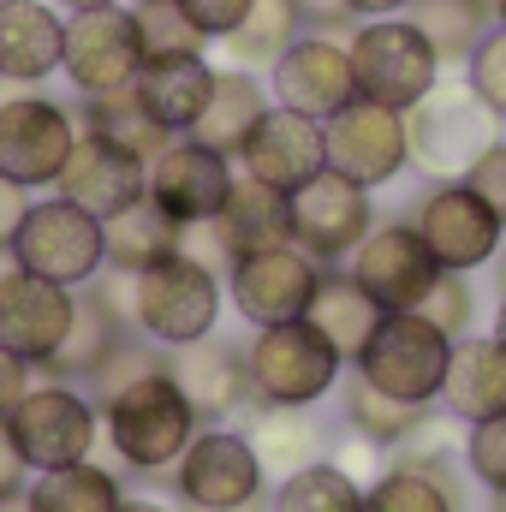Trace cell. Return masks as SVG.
<instances>
[{"label": "cell", "instance_id": "6da1fadb", "mask_svg": "<svg viewBox=\"0 0 506 512\" xmlns=\"http://www.w3.org/2000/svg\"><path fill=\"white\" fill-rule=\"evenodd\" d=\"M102 429H108V447L114 459L137 471V477H173L179 453L191 447V435L203 429L191 399L179 393V382L161 370L126 382L114 399H102Z\"/></svg>", "mask_w": 506, "mask_h": 512}, {"label": "cell", "instance_id": "7a4b0ae2", "mask_svg": "<svg viewBox=\"0 0 506 512\" xmlns=\"http://www.w3.org/2000/svg\"><path fill=\"white\" fill-rule=\"evenodd\" d=\"M245 364H251V405H316L322 393H334L346 358L334 352V340L298 316V322H274V328H256L251 346H245Z\"/></svg>", "mask_w": 506, "mask_h": 512}, {"label": "cell", "instance_id": "3957f363", "mask_svg": "<svg viewBox=\"0 0 506 512\" xmlns=\"http://www.w3.org/2000/svg\"><path fill=\"white\" fill-rule=\"evenodd\" d=\"M131 322H137L143 340H155L167 352L215 334V322H221V274L191 262L185 251L161 256L155 268L131 274Z\"/></svg>", "mask_w": 506, "mask_h": 512}, {"label": "cell", "instance_id": "277c9868", "mask_svg": "<svg viewBox=\"0 0 506 512\" xmlns=\"http://www.w3.org/2000/svg\"><path fill=\"white\" fill-rule=\"evenodd\" d=\"M346 48H352V78H358V96L364 102H381V108H399V114H411L435 84H441V54L429 48V36L405 18V12H393V18H364L352 36H346Z\"/></svg>", "mask_w": 506, "mask_h": 512}, {"label": "cell", "instance_id": "5b68a950", "mask_svg": "<svg viewBox=\"0 0 506 512\" xmlns=\"http://www.w3.org/2000/svg\"><path fill=\"white\" fill-rule=\"evenodd\" d=\"M6 429L24 453L30 471H60V465H78L90 459L96 435H102V405L84 393L78 382H30L24 399L6 411Z\"/></svg>", "mask_w": 506, "mask_h": 512}, {"label": "cell", "instance_id": "8992f818", "mask_svg": "<svg viewBox=\"0 0 506 512\" xmlns=\"http://www.w3.org/2000/svg\"><path fill=\"white\" fill-rule=\"evenodd\" d=\"M447 358H453V334H441L423 310H387L352 370L393 399L435 405L441 382H447Z\"/></svg>", "mask_w": 506, "mask_h": 512}, {"label": "cell", "instance_id": "52a82bcc", "mask_svg": "<svg viewBox=\"0 0 506 512\" xmlns=\"http://www.w3.org/2000/svg\"><path fill=\"white\" fill-rule=\"evenodd\" d=\"M78 108L42 90H12L0 96V173L18 179L24 191H54L66 155L78 149Z\"/></svg>", "mask_w": 506, "mask_h": 512}, {"label": "cell", "instance_id": "ba28073f", "mask_svg": "<svg viewBox=\"0 0 506 512\" xmlns=\"http://www.w3.org/2000/svg\"><path fill=\"white\" fill-rule=\"evenodd\" d=\"M12 262L42 274V280H60L72 292H84L102 268H108V245H102V221L78 203H66L60 191L30 203L18 239H12Z\"/></svg>", "mask_w": 506, "mask_h": 512}, {"label": "cell", "instance_id": "9c48e42d", "mask_svg": "<svg viewBox=\"0 0 506 512\" xmlns=\"http://www.w3.org/2000/svg\"><path fill=\"white\" fill-rule=\"evenodd\" d=\"M405 221L417 227V239L429 245V256H435L441 268H453V274L489 268L506 245V227L495 221V209H489L465 179H435V185L411 203Z\"/></svg>", "mask_w": 506, "mask_h": 512}, {"label": "cell", "instance_id": "30bf717a", "mask_svg": "<svg viewBox=\"0 0 506 512\" xmlns=\"http://www.w3.org/2000/svg\"><path fill=\"white\" fill-rule=\"evenodd\" d=\"M137 72H143V36H137V18H131V0H120V6H90V12H66L60 78L78 96L131 90Z\"/></svg>", "mask_w": 506, "mask_h": 512}, {"label": "cell", "instance_id": "8fae6325", "mask_svg": "<svg viewBox=\"0 0 506 512\" xmlns=\"http://www.w3.org/2000/svg\"><path fill=\"white\" fill-rule=\"evenodd\" d=\"M501 120L459 84H435L411 114H405V131H411V161L435 179H459L495 137H501Z\"/></svg>", "mask_w": 506, "mask_h": 512}, {"label": "cell", "instance_id": "7c38bea8", "mask_svg": "<svg viewBox=\"0 0 506 512\" xmlns=\"http://www.w3.org/2000/svg\"><path fill=\"white\" fill-rule=\"evenodd\" d=\"M262 477L268 471H262L245 429L203 423L173 465V495H179V507H245L262 495Z\"/></svg>", "mask_w": 506, "mask_h": 512}, {"label": "cell", "instance_id": "4fadbf2b", "mask_svg": "<svg viewBox=\"0 0 506 512\" xmlns=\"http://www.w3.org/2000/svg\"><path fill=\"white\" fill-rule=\"evenodd\" d=\"M370 233H376V203L358 179L322 167L310 185L292 191V245L304 256H316L322 268L352 256Z\"/></svg>", "mask_w": 506, "mask_h": 512}, {"label": "cell", "instance_id": "5bb4252c", "mask_svg": "<svg viewBox=\"0 0 506 512\" xmlns=\"http://www.w3.org/2000/svg\"><path fill=\"white\" fill-rule=\"evenodd\" d=\"M322 137H328V167L346 173V179H358L364 191L393 185L411 167L405 114L399 108H381V102H364V96H352L334 120H322Z\"/></svg>", "mask_w": 506, "mask_h": 512}, {"label": "cell", "instance_id": "9a60e30c", "mask_svg": "<svg viewBox=\"0 0 506 512\" xmlns=\"http://www.w3.org/2000/svg\"><path fill=\"white\" fill-rule=\"evenodd\" d=\"M322 262L304 256L298 245H268V251H245L227 268V298L251 328H274V322H298L316 298Z\"/></svg>", "mask_w": 506, "mask_h": 512}, {"label": "cell", "instance_id": "2e32d148", "mask_svg": "<svg viewBox=\"0 0 506 512\" xmlns=\"http://www.w3.org/2000/svg\"><path fill=\"white\" fill-rule=\"evenodd\" d=\"M268 96L292 114H310V120H334L352 96H358V78H352V48L346 36H328V30H304L274 66H268Z\"/></svg>", "mask_w": 506, "mask_h": 512}, {"label": "cell", "instance_id": "e0dca14e", "mask_svg": "<svg viewBox=\"0 0 506 512\" xmlns=\"http://www.w3.org/2000/svg\"><path fill=\"white\" fill-rule=\"evenodd\" d=\"M233 179H239L233 155H221V149H209V143H197V137H173V143L149 161L143 197H149L161 215H173L179 227H191V221H215V215H221Z\"/></svg>", "mask_w": 506, "mask_h": 512}, {"label": "cell", "instance_id": "ac0fdd59", "mask_svg": "<svg viewBox=\"0 0 506 512\" xmlns=\"http://www.w3.org/2000/svg\"><path fill=\"white\" fill-rule=\"evenodd\" d=\"M72 310H78V292L72 286L42 280L30 268H12L0 280V346L18 352L30 370H42L60 352V340L72 328Z\"/></svg>", "mask_w": 506, "mask_h": 512}, {"label": "cell", "instance_id": "d6986e66", "mask_svg": "<svg viewBox=\"0 0 506 512\" xmlns=\"http://www.w3.org/2000/svg\"><path fill=\"white\" fill-rule=\"evenodd\" d=\"M352 280L376 298L381 310H417L435 280H441V262L429 256V245L417 239L411 221H387L376 227L358 251H352Z\"/></svg>", "mask_w": 506, "mask_h": 512}, {"label": "cell", "instance_id": "ffe728a7", "mask_svg": "<svg viewBox=\"0 0 506 512\" xmlns=\"http://www.w3.org/2000/svg\"><path fill=\"white\" fill-rule=\"evenodd\" d=\"M167 376L179 382V393L191 399L197 423H227L251 405V364H245V346L221 340V334H203L191 346H173L167 352Z\"/></svg>", "mask_w": 506, "mask_h": 512}, {"label": "cell", "instance_id": "44dd1931", "mask_svg": "<svg viewBox=\"0 0 506 512\" xmlns=\"http://www.w3.org/2000/svg\"><path fill=\"white\" fill-rule=\"evenodd\" d=\"M239 167L262 179V185H274V191H298V185H310L322 167H328V137H322V120H310V114H292V108H268L262 120H256L251 143L239 149Z\"/></svg>", "mask_w": 506, "mask_h": 512}, {"label": "cell", "instance_id": "7402d4cb", "mask_svg": "<svg viewBox=\"0 0 506 512\" xmlns=\"http://www.w3.org/2000/svg\"><path fill=\"white\" fill-rule=\"evenodd\" d=\"M143 179H149V161H137L131 149L96 137V131H78V149L66 155L54 191H60L66 203L90 209L96 221H108V215H120L126 203L143 197Z\"/></svg>", "mask_w": 506, "mask_h": 512}, {"label": "cell", "instance_id": "603a6c76", "mask_svg": "<svg viewBox=\"0 0 506 512\" xmlns=\"http://www.w3.org/2000/svg\"><path fill=\"white\" fill-rule=\"evenodd\" d=\"M66 54V12L54 0H0V72L18 90H42Z\"/></svg>", "mask_w": 506, "mask_h": 512}, {"label": "cell", "instance_id": "cb8c5ba5", "mask_svg": "<svg viewBox=\"0 0 506 512\" xmlns=\"http://www.w3.org/2000/svg\"><path fill=\"white\" fill-rule=\"evenodd\" d=\"M453 423H483V417H501L506 411V346L489 334H465L453 340V358H447V382L435 399Z\"/></svg>", "mask_w": 506, "mask_h": 512}, {"label": "cell", "instance_id": "d4e9b609", "mask_svg": "<svg viewBox=\"0 0 506 512\" xmlns=\"http://www.w3.org/2000/svg\"><path fill=\"white\" fill-rule=\"evenodd\" d=\"M215 60L209 54H173V60H143V72H137V96H143V108L161 120L167 131H185L203 120V108H209V96H215Z\"/></svg>", "mask_w": 506, "mask_h": 512}, {"label": "cell", "instance_id": "484cf974", "mask_svg": "<svg viewBox=\"0 0 506 512\" xmlns=\"http://www.w3.org/2000/svg\"><path fill=\"white\" fill-rule=\"evenodd\" d=\"M131 334H137V328H131L126 316H120V310H108V298H102L96 286H84V292H78V310H72V328H66L60 352L42 364V376L84 387L102 364H108V358H114V352H120V346H126Z\"/></svg>", "mask_w": 506, "mask_h": 512}, {"label": "cell", "instance_id": "4316f807", "mask_svg": "<svg viewBox=\"0 0 506 512\" xmlns=\"http://www.w3.org/2000/svg\"><path fill=\"white\" fill-rule=\"evenodd\" d=\"M274 108V96H268V78H256L251 66H221L215 72V96H209V108H203V120L185 131V137H197V143H209V149H221V155H233L239 161V149L251 143L256 120Z\"/></svg>", "mask_w": 506, "mask_h": 512}, {"label": "cell", "instance_id": "83f0119b", "mask_svg": "<svg viewBox=\"0 0 506 512\" xmlns=\"http://www.w3.org/2000/svg\"><path fill=\"white\" fill-rule=\"evenodd\" d=\"M215 227H221V239H227L233 256L268 251V245H292V197L274 191V185H262V179H251V173H239L233 191H227V203H221V215H215Z\"/></svg>", "mask_w": 506, "mask_h": 512}, {"label": "cell", "instance_id": "f1b7e54d", "mask_svg": "<svg viewBox=\"0 0 506 512\" xmlns=\"http://www.w3.org/2000/svg\"><path fill=\"white\" fill-rule=\"evenodd\" d=\"M328 340H334V352L346 358V364H358L364 358V346H370V334H376V322L387 316L376 298L352 280V268L340 274V268H322V280H316V298H310V310H304Z\"/></svg>", "mask_w": 506, "mask_h": 512}, {"label": "cell", "instance_id": "f546056e", "mask_svg": "<svg viewBox=\"0 0 506 512\" xmlns=\"http://www.w3.org/2000/svg\"><path fill=\"white\" fill-rule=\"evenodd\" d=\"M102 245H108V268L143 274V268H155L161 256L179 251V221L161 215L149 197H137V203H126L120 215L102 221Z\"/></svg>", "mask_w": 506, "mask_h": 512}, {"label": "cell", "instance_id": "4dcf8cb0", "mask_svg": "<svg viewBox=\"0 0 506 512\" xmlns=\"http://www.w3.org/2000/svg\"><path fill=\"white\" fill-rule=\"evenodd\" d=\"M78 126L96 131V137H108V143H120L131 149L137 161H155L179 131H167L149 108H143V96L137 90H108V96H78Z\"/></svg>", "mask_w": 506, "mask_h": 512}, {"label": "cell", "instance_id": "1f68e13d", "mask_svg": "<svg viewBox=\"0 0 506 512\" xmlns=\"http://www.w3.org/2000/svg\"><path fill=\"white\" fill-rule=\"evenodd\" d=\"M245 435H251V447L268 477H292V471H304V465L322 459V423L304 405H268V411H256V423Z\"/></svg>", "mask_w": 506, "mask_h": 512}, {"label": "cell", "instance_id": "d6a6232c", "mask_svg": "<svg viewBox=\"0 0 506 512\" xmlns=\"http://www.w3.org/2000/svg\"><path fill=\"white\" fill-rule=\"evenodd\" d=\"M405 18L429 36L441 66H465L471 48L495 30V0H411Z\"/></svg>", "mask_w": 506, "mask_h": 512}, {"label": "cell", "instance_id": "836d02e7", "mask_svg": "<svg viewBox=\"0 0 506 512\" xmlns=\"http://www.w3.org/2000/svg\"><path fill=\"white\" fill-rule=\"evenodd\" d=\"M310 24H304V6L298 0H251V12H245V24L221 42L227 48V60L233 66H251V72H268L298 36H304Z\"/></svg>", "mask_w": 506, "mask_h": 512}, {"label": "cell", "instance_id": "e575fe53", "mask_svg": "<svg viewBox=\"0 0 506 512\" xmlns=\"http://www.w3.org/2000/svg\"><path fill=\"white\" fill-rule=\"evenodd\" d=\"M30 501H36V512H120L126 489L108 465L78 459V465H60V471H36Z\"/></svg>", "mask_w": 506, "mask_h": 512}, {"label": "cell", "instance_id": "d590c367", "mask_svg": "<svg viewBox=\"0 0 506 512\" xmlns=\"http://www.w3.org/2000/svg\"><path fill=\"white\" fill-rule=\"evenodd\" d=\"M340 411H346V423H352L370 447H399V441L429 417V405L393 399V393H381L376 382H364L358 370H352V382H346V393H340Z\"/></svg>", "mask_w": 506, "mask_h": 512}, {"label": "cell", "instance_id": "8d00e7d4", "mask_svg": "<svg viewBox=\"0 0 506 512\" xmlns=\"http://www.w3.org/2000/svg\"><path fill=\"white\" fill-rule=\"evenodd\" d=\"M268 512H364V483H358L346 465L316 459V465L280 477V489H274Z\"/></svg>", "mask_w": 506, "mask_h": 512}, {"label": "cell", "instance_id": "74e56055", "mask_svg": "<svg viewBox=\"0 0 506 512\" xmlns=\"http://www.w3.org/2000/svg\"><path fill=\"white\" fill-rule=\"evenodd\" d=\"M364 512H459V483L417 465H387L376 489H364Z\"/></svg>", "mask_w": 506, "mask_h": 512}, {"label": "cell", "instance_id": "f35d334b", "mask_svg": "<svg viewBox=\"0 0 506 512\" xmlns=\"http://www.w3.org/2000/svg\"><path fill=\"white\" fill-rule=\"evenodd\" d=\"M137 36H143V60H173V54H209V36L191 24V12L179 0H131Z\"/></svg>", "mask_w": 506, "mask_h": 512}, {"label": "cell", "instance_id": "ab89813d", "mask_svg": "<svg viewBox=\"0 0 506 512\" xmlns=\"http://www.w3.org/2000/svg\"><path fill=\"white\" fill-rule=\"evenodd\" d=\"M465 90L506 126V30L501 24L471 48V60H465Z\"/></svg>", "mask_w": 506, "mask_h": 512}, {"label": "cell", "instance_id": "60d3db41", "mask_svg": "<svg viewBox=\"0 0 506 512\" xmlns=\"http://www.w3.org/2000/svg\"><path fill=\"white\" fill-rule=\"evenodd\" d=\"M441 334H453V340H465L471 334V322H477V292H471V274H453V268H441V280H435V292L417 304Z\"/></svg>", "mask_w": 506, "mask_h": 512}, {"label": "cell", "instance_id": "b9f144b4", "mask_svg": "<svg viewBox=\"0 0 506 512\" xmlns=\"http://www.w3.org/2000/svg\"><path fill=\"white\" fill-rule=\"evenodd\" d=\"M465 471H471L489 495L506 489V411L471 423V435H465Z\"/></svg>", "mask_w": 506, "mask_h": 512}, {"label": "cell", "instance_id": "7bdbcfd3", "mask_svg": "<svg viewBox=\"0 0 506 512\" xmlns=\"http://www.w3.org/2000/svg\"><path fill=\"white\" fill-rule=\"evenodd\" d=\"M459 179H465V185H471L489 209H495V221L506 227V137H495V143H489V149H483L465 173H459Z\"/></svg>", "mask_w": 506, "mask_h": 512}, {"label": "cell", "instance_id": "ee69618b", "mask_svg": "<svg viewBox=\"0 0 506 512\" xmlns=\"http://www.w3.org/2000/svg\"><path fill=\"white\" fill-rule=\"evenodd\" d=\"M185 12H191V24L209 36V42H227L239 24H245V12H251V0H179Z\"/></svg>", "mask_w": 506, "mask_h": 512}, {"label": "cell", "instance_id": "f6af8a7d", "mask_svg": "<svg viewBox=\"0 0 506 512\" xmlns=\"http://www.w3.org/2000/svg\"><path fill=\"white\" fill-rule=\"evenodd\" d=\"M179 251L191 256V262H203V268H215V274L233 268V251H227V239H221L215 221H191V227H179Z\"/></svg>", "mask_w": 506, "mask_h": 512}, {"label": "cell", "instance_id": "bcb514c9", "mask_svg": "<svg viewBox=\"0 0 506 512\" xmlns=\"http://www.w3.org/2000/svg\"><path fill=\"white\" fill-rule=\"evenodd\" d=\"M30 191L18 185V179H6L0 173V251H12V239H18V227H24V215H30Z\"/></svg>", "mask_w": 506, "mask_h": 512}, {"label": "cell", "instance_id": "7dc6e473", "mask_svg": "<svg viewBox=\"0 0 506 512\" xmlns=\"http://www.w3.org/2000/svg\"><path fill=\"white\" fill-rule=\"evenodd\" d=\"M298 6H304L310 30H328V36H352L358 30V18L346 12V0H298Z\"/></svg>", "mask_w": 506, "mask_h": 512}, {"label": "cell", "instance_id": "c3c4849f", "mask_svg": "<svg viewBox=\"0 0 506 512\" xmlns=\"http://www.w3.org/2000/svg\"><path fill=\"white\" fill-rule=\"evenodd\" d=\"M24 387H30V364H24L18 352H6V346H0V417L24 399Z\"/></svg>", "mask_w": 506, "mask_h": 512}, {"label": "cell", "instance_id": "681fc988", "mask_svg": "<svg viewBox=\"0 0 506 512\" xmlns=\"http://www.w3.org/2000/svg\"><path fill=\"white\" fill-rule=\"evenodd\" d=\"M24 477H30V465H24V453H18V441H12V429L0 417V495L24 489Z\"/></svg>", "mask_w": 506, "mask_h": 512}, {"label": "cell", "instance_id": "f907efd6", "mask_svg": "<svg viewBox=\"0 0 506 512\" xmlns=\"http://www.w3.org/2000/svg\"><path fill=\"white\" fill-rule=\"evenodd\" d=\"M411 0H346V12L364 24V18H393V12H405Z\"/></svg>", "mask_w": 506, "mask_h": 512}, {"label": "cell", "instance_id": "816d5d0a", "mask_svg": "<svg viewBox=\"0 0 506 512\" xmlns=\"http://www.w3.org/2000/svg\"><path fill=\"white\" fill-rule=\"evenodd\" d=\"M0 512H36L30 489H12V495H0Z\"/></svg>", "mask_w": 506, "mask_h": 512}, {"label": "cell", "instance_id": "f5cc1de1", "mask_svg": "<svg viewBox=\"0 0 506 512\" xmlns=\"http://www.w3.org/2000/svg\"><path fill=\"white\" fill-rule=\"evenodd\" d=\"M185 512H268V495H256L245 507H185Z\"/></svg>", "mask_w": 506, "mask_h": 512}, {"label": "cell", "instance_id": "db71d44e", "mask_svg": "<svg viewBox=\"0 0 506 512\" xmlns=\"http://www.w3.org/2000/svg\"><path fill=\"white\" fill-rule=\"evenodd\" d=\"M60 12H90V6H120V0H54Z\"/></svg>", "mask_w": 506, "mask_h": 512}, {"label": "cell", "instance_id": "11a10c76", "mask_svg": "<svg viewBox=\"0 0 506 512\" xmlns=\"http://www.w3.org/2000/svg\"><path fill=\"white\" fill-rule=\"evenodd\" d=\"M120 512H173V507H161V501H120Z\"/></svg>", "mask_w": 506, "mask_h": 512}, {"label": "cell", "instance_id": "9f6ffc18", "mask_svg": "<svg viewBox=\"0 0 506 512\" xmlns=\"http://www.w3.org/2000/svg\"><path fill=\"white\" fill-rule=\"evenodd\" d=\"M489 268H495V286H501V292H506V245H501V256H495Z\"/></svg>", "mask_w": 506, "mask_h": 512}, {"label": "cell", "instance_id": "6f0895ef", "mask_svg": "<svg viewBox=\"0 0 506 512\" xmlns=\"http://www.w3.org/2000/svg\"><path fill=\"white\" fill-rule=\"evenodd\" d=\"M495 340L506 346V292H501V310H495Z\"/></svg>", "mask_w": 506, "mask_h": 512}, {"label": "cell", "instance_id": "680465c9", "mask_svg": "<svg viewBox=\"0 0 506 512\" xmlns=\"http://www.w3.org/2000/svg\"><path fill=\"white\" fill-rule=\"evenodd\" d=\"M12 268H18V262H12V251H0V280H6V274H12Z\"/></svg>", "mask_w": 506, "mask_h": 512}, {"label": "cell", "instance_id": "91938a15", "mask_svg": "<svg viewBox=\"0 0 506 512\" xmlns=\"http://www.w3.org/2000/svg\"><path fill=\"white\" fill-rule=\"evenodd\" d=\"M495 24L506 30V0H495Z\"/></svg>", "mask_w": 506, "mask_h": 512}, {"label": "cell", "instance_id": "94428289", "mask_svg": "<svg viewBox=\"0 0 506 512\" xmlns=\"http://www.w3.org/2000/svg\"><path fill=\"white\" fill-rule=\"evenodd\" d=\"M489 501H495V512H506V489H495V495H489Z\"/></svg>", "mask_w": 506, "mask_h": 512}, {"label": "cell", "instance_id": "6125c7cd", "mask_svg": "<svg viewBox=\"0 0 506 512\" xmlns=\"http://www.w3.org/2000/svg\"><path fill=\"white\" fill-rule=\"evenodd\" d=\"M0 90H6V72H0Z\"/></svg>", "mask_w": 506, "mask_h": 512}]
</instances>
